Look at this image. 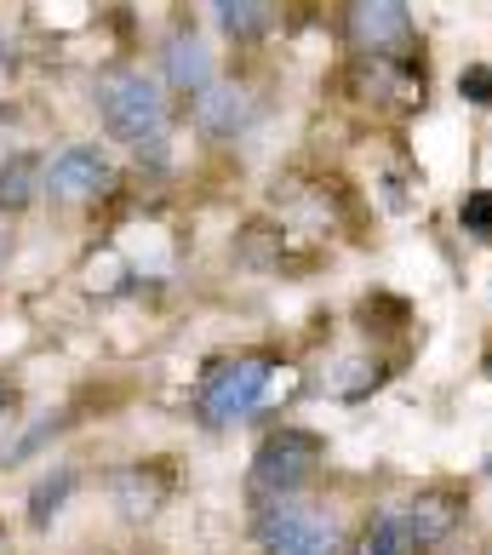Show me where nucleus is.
Masks as SVG:
<instances>
[{"label":"nucleus","instance_id":"1","mask_svg":"<svg viewBox=\"0 0 492 555\" xmlns=\"http://www.w3.org/2000/svg\"><path fill=\"white\" fill-rule=\"evenodd\" d=\"M98 115L115 143H127L138 160L167 167V143H172V104L160 92V80L143 69H104L98 75Z\"/></svg>","mask_w":492,"mask_h":555},{"label":"nucleus","instance_id":"2","mask_svg":"<svg viewBox=\"0 0 492 555\" xmlns=\"http://www.w3.org/2000/svg\"><path fill=\"white\" fill-rule=\"evenodd\" d=\"M253 532H258L263 555H350L344 527L326 516V509L303 504V499H270V504H258Z\"/></svg>","mask_w":492,"mask_h":555},{"label":"nucleus","instance_id":"3","mask_svg":"<svg viewBox=\"0 0 492 555\" xmlns=\"http://www.w3.org/2000/svg\"><path fill=\"white\" fill-rule=\"evenodd\" d=\"M315 469H321V436H310V429H275L253 459V499L258 504L298 499Z\"/></svg>","mask_w":492,"mask_h":555},{"label":"nucleus","instance_id":"4","mask_svg":"<svg viewBox=\"0 0 492 555\" xmlns=\"http://www.w3.org/2000/svg\"><path fill=\"white\" fill-rule=\"evenodd\" d=\"M270 378H275V361L270 356H235V361H223L218 373H207V384H200V418H207L212 429H230L235 418H246L263 396H270Z\"/></svg>","mask_w":492,"mask_h":555},{"label":"nucleus","instance_id":"5","mask_svg":"<svg viewBox=\"0 0 492 555\" xmlns=\"http://www.w3.org/2000/svg\"><path fill=\"white\" fill-rule=\"evenodd\" d=\"M115 190V167L98 143H69L47 160V195L52 201H98Z\"/></svg>","mask_w":492,"mask_h":555},{"label":"nucleus","instance_id":"6","mask_svg":"<svg viewBox=\"0 0 492 555\" xmlns=\"http://www.w3.org/2000/svg\"><path fill=\"white\" fill-rule=\"evenodd\" d=\"M350 35L361 52H406L413 47V12L406 0H350Z\"/></svg>","mask_w":492,"mask_h":555},{"label":"nucleus","instance_id":"7","mask_svg":"<svg viewBox=\"0 0 492 555\" xmlns=\"http://www.w3.org/2000/svg\"><path fill=\"white\" fill-rule=\"evenodd\" d=\"M458 521H464V492H453V487H429V492H418V499L406 504V532H413L418 555L453 539Z\"/></svg>","mask_w":492,"mask_h":555},{"label":"nucleus","instance_id":"8","mask_svg":"<svg viewBox=\"0 0 492 555\" xmlns=\"http://www.w3.org/2000/svg\"><path fill=\"white\" fill-rule=\"evenodd\" d=\"M109 492H115V509H120L127 521H150L155 509L167 504L172 476H167L160 464H127V469H115Z\"/></svg>","mask_w":492,"mask_h":555},{"label":"nucleus","instance_id":"9","mask_svg":"<svg viewBox=\"0 0 492 555\" xmlns=\"http://www.w3.org/2000/svg\"><path fill=\"white\" fill-rule=\"evenodd\" d=\"M160 64H167V87L183 92V98H200L212 87V52L200 47L195 35H172L167 52H160Z\"/></svg>","mask_w":492,"mask_h":555},{"label":"nucleus","instance_id":"10","mask_svg":"<svg viewBox=\"0 0 492 555\" xmlns=\"http://www.w3.org/2000/svg\"><path fill=\"white\" fill-rule=\"evenodd\" d=\"M40 190H47V167H40L35 155L0 160V212H24V207H35Z\"/></svg>","mask_w":492,"mask_h":555},{"label":"nucleus","instance_id":"11","mask_svg":"<svg viewBox=\"0 0 492 555\" xmlns=\"http://www.w3.org/2000/svg\"><path fill=\"white\" fill-rule=\"evenodd\" d=\"M218 7V24L230 40H241V47H253V40L270 35L275 24V0H212Z\"/></svg>","mask_w":492,"mask_h":555},{"label":"nucleus","instance_id":"12","mask_svg":"<svg viewBox=\"0 0 492 555\" xmlns=\"http://www.w3.org/2000/svg\"><path fill=\"white\" fill-rule=\"evenodd\" d=\"M195 120L212 138H230L241 120H246V92L241 87H207V92L195 98Z\"/></svg>","mask_w":492,"mask_h":555},{"label":"nucleus","instance_id":"13","mask_svg":"<svg viewBox=\"0 0 492 555\" xmlns=\"http://www.w3.org/2000/svg\"><path fill=\"white\" fill-rule=\"evenodd\" d=\"M69 492H75V469L64 464V469H52V476L29 492V527H35V532H47V527L57 521V509L69 504Z\"/></svg>","mask_w":492,"mask_h":555},{"label":"nucleus","instance_id":"14","mask_svg":"<svg viewBox=\"0 0 492 555\" xmlns=\"http://www.w3.org/2000/svg\"><path fill=\"white\" fill-rule=\"evenodd\" d=\"M361 555H418L401 509H384V516H378L373 527H366V544H361Z\"/></svg>","mask_w":492,"mask_h":555},{"label":"nucleus","instance_id":"15","mask_svg":"<svg viewBox=\"0 0 492 555\" xmlns=\"http://www.w3.org/2000/svg\"><path fill=\"white\" fill-rule=\"evenodd\" d=\"M458 92L469 98L476 109H487L492 104V69H481V64H469L464 75H458Z\"/></svg>","mask_w":492,"mask_h":555},{"label":"nucleus","instance_id":"16","mask_svg":"<svg viewBox=\"0 0 492 555\" xmlns=\"http://www.w3.org/2000/svg\"><path fill=\"white\" fill-rule=\"evenodd\" d=\"M57 429H64V424H57V418H47V424H35L29 436H24V441H17V447L7 452V459H12V464H17V459H29V452H40V447H47V436H57Z\"/></svg>","mask_w":492,"mask_h":555},{"label":"nucleus","instance_id":"17","mask_svg":"<svg viewBox=\"0 0 492 555\" xmlns=\"http://www.w3.org/2000/svg\"><path fill=\"white\" fill-rule=\"evenodd\" d=\"M464 223H469L476 235H492V195H469V201H464Z\"/></svg>","mask_w":492,"mask_h":555},{"label":"nucleus","instance_id":"18","mask_svg":"<svg viewBox=\"0 0 492 555\" xmlns=\"http://www.w3.org/2000/svg\"><path fill=\"white\" fill-rule=\"evenodd\" d=\"M12 401H17V396H12V384H0V424H7V413H12Z\"/></svg>","mask_w":492,"mask_h":555},{"label":"nucleus","instance_id":"19","mask_svg":"<svg viewBox=\"0 0 492 555\" xmlns=\"http://www.w3.org/2000/svg\"><path fill=\"white\" fill-rule=\"evenodd\" d=\"M0 555H12V544H7V532H0Z\"/></svg>","mask_w":492,"mask_h":555},{"label":"nucleus","instance_id":"20","mask_svg":"<svg viewBox=\"0 0 492 555\" xmlns=\"http://www.w3.org/2000/svg\"><path fill=\"white\" fill-rule=\"evenodd\" d=\"M0 258H7V235H0Z\"/></svg>","mask_w":492,"mask_h":555}]
</instances>
